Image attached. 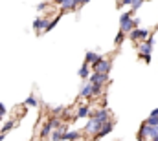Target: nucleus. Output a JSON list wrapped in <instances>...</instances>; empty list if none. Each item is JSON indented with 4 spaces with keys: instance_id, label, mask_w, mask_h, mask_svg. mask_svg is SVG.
<instances>
[{
    "instance_id": "7ed1b4c3",
    "label": "nucleus",
    "mask_w": 158,
    "mask_h": 141,
    "mask_svg": "<svg viewBox=\"0 0 158 141\" xmlns=\"http://www.w3.org/2000/svg\"><path fill=\"white\" fill-rule=\"evenodd\" d=\"M92 70H94V73H109L110 71V61L101 59L99 62L92 64Z\"/></svg>"
},
{
    "instance_id": "9b49d317",
    "label": "nucleus",
    "mask_w": 158,
    "mask_h": 141,
    "mask_svg": "<svg viewBox=\"0 0 158 141\" xmlns=\"http://www.w3.org/2000/svg\"><path fill=\"white\" fill-rule=\"evenodd\" d=\"M79 138V132L77 130H68V132H64L63 134V141H74Z\"/></svg>"
},
{
    "instance_id": "6e6552de",
    "label": "nucleus",
    "mask_w": 158,
    "mask_h": 141,
    "mask_svg": "<svg viewBox=\"0 0 158 141\" xmlns=\"http://www.w3.org/2000/svg\"><path fill=\"white\" fill-rule=\"evenodd\" d=\"M103 57L101 55H98V53H94V51H86V62L88 64H96V62H99Z\"/></svg>"
},
{
    "instance_id": "cd10ccee",
    "label": "nucleus",
    "mask_w": 158,
    "mask_h": 141,
    "mask_svg": "<svg viewBox=\"0 0 158 141\" xmlns=\"http://www.w3.org/2000/svg\"><path fill=\"white\" fill-rule=\"evenodd\" d=\"M53 112H55V114H59V112H63V106H55V108H53Z\"/></svg>"
},
{
    "instance_id": "f8f14e48",
    "label": "nucleus",
    "mask_w": 158,
    "mask_h": 141,
    "mask_svg": "<svg viewBox=\"0 0 158 141\" xmlns=\"http://www.w3.org/2000/svg\"><path fill=\"white\" fill-rule=\"evenodd\" d=\"M52 132H53V127H52L50 123H46V125H42V128H40V138L44 139V138H48Z\"/></svg>"
},
{
    "instance_id": "1a4fd4ad",
    "label": "nucleus",
    "mask_w": 158,
    "mask_h": 141,
    "mask_svg": "<svg viewBox=\"0 0 158 141\" xmlns=\"http://www.w3.org/2000/svg\"><path fill=\"white\" fill-rule=\"evenodd\" d=\"M90 117H96V119H99V121H101V123H103V125H105V123H107V121H109V112H107V110H99V112H98V114H96V115H94V114H92V115H90Z\"/></svg>"
},
{
    "instance_id": "6ab92c4d",
    "label": "nucleus",
    "mask_w": 158,
    "mask_h": 141,
    "mask_svg": "<svg viewBox=\"0 0 158 141\" xmlns=\"http://www.w3.org/2000/svg\"><path fill=\"white\" fill-rule=\"evenodd\" d=\"M48 123H50L53 128H59V127H61V121H59V117H53V119H50Z\"/></svg>"
},
{
    "instance_id": "412c9836",
    "label": "nucleus",
    "mask_w": 158,
    "mask_h": 141,
    "mask_svg": "<svg viewBox=\"0 0 158 141\" xmlns=\"http://www.w3.org/2000/svg\"><path fill=\"white\" fill-rule=\"evenodd\" d=\"M59 18H61V17H55V18H53V20H52V22L48 24V28H46V31H50V30H53V28H55V24L59 22Z\"/></svg>"
},
{
    "instance_id": "4be33fe9",
    "label": "nucleus",
    "mask_w": 158,
    "mask_h": 141,
    "mask_svg": "<svg viewBox=\"0 0 158 141\" xmlns=\"http://www.w3.org/2000/svg\"><path fill=\"white\" fill-rule=\"evenodd\" d=\"M129 37H131V40H138L140 38V30H132Z\"/></svg>"
},
{
    "instance_id": "20e7f679",
    "label": "nucleus",
    "mask_w": 158,
    "mask_h": 141,
    "mask_svg": "<svg viewBox=\"0 0 158 141\" xmlns=\"http://www.w3.org/2000/svg\"><path fill=\"white\" fill-rule=\"evenodd\" d=\"M153 46H155V37H151V38H147L142 46H140V51H142V55H151V51H153Z\"/></svg>"
},
{
    "instance_id": "c756f323",
    "label": "nucleus",
    "mask_w": 158,
    "mask_h": 141,
    "mask_svg": "<svg viewBox=\"0 0 158 141\" xmlns=\"http://www.w3.org/2000/svg\"><path fill=\"white\" fill-rule=\"evenodd\" d=\"M151 115H158V108H155V110L151 112Z\"/></svg>"
},
{
    "instance_id": "2eb2a0df",
    "label": "nucleus",
    "mask_w": 158,
    "mask_h": 141,
    "mask_svg": "<svg viewBox=\"0 0 158 141\" xmlns=\"http://www.w3.org/2000/svg\"><path fill=\"white\" fill-rule=\"evenodd\" d=\"M90 115V108L88 106H81L77 110V117H88Z\"/></svg>"
},
{
    "instance_id": "a878e982",
    "label": "nucleus",
    "mask_w": 158,
    "mask_h": 141,
    "mask_svg": "<svg viewBox=\"0 0 158 141\" xmlns=\"http://www.w3.org/2000/svg\"><path fill=\"white\" fill-rule=\"evenodd\" d=\"M37 9H39V11H42V9H46V2H40L39 6H37Z\"/></svg>"
},
{
    "instance_id": "b1692460",
    "label": "nucleus",
    "mask_w": 158,
    "mask_h": 141,
    "mask_svg": "<svg viewBox=\"0 0 158 141\" xmlns=\"http://www.w3.org/2000/svg\"><path fill=\"white\" fill-rule=\"evenodd\" d=\"M149 37V31L147 30H140V38H147Z\"/></svg>"
},
{
    "instance_id": "dca6fc26",
    "label": "nucleus",
    "mask_w": 158,
    "mask_h": 141,
    "mask_svg": "<svg viewBox=\"0 0 158 141\" xmlns=\"http://www.w3.org/2000/svg\"><path fill=\"white\" fill-rule=\"evenodd\" d=\"M13 127H15V123H13V121H7V123H6V125L2 127V134H7V132H9V130L13 128Z\"/></svg>"
},
{
    "instance_id": "423d86ee",
    "label": "nucleus",
    "mask_w": 158,
    "mask_h": 141,
    "mask_svg": "<svg viewBox=\"0 0 158 141\" xmlns=\"http://www.w3.org/2000/svg\"><path fill=\"white\" fill-rule=\"evenodd\" d=\"M112 128H114V125L107 121V123H105V125L101 127V130H99V132L96 134V139H101L103 136H107V134H110V132H112Z\"/></svg>"
},
{
    "instance_id": "7c9ffc66",
    "label": "nucleus",
    "mask_w": 158,
    "mask_h": 141,
    "mask_svg": "<svg viewBox=\"0 0 158 141\" xmlns=\"http://www.w3.org/2000/svg\"><path fill=\"white\" fill-rule=\"evenodd\" d=\"M88 2H90V0H81V4H88Z\"/></svg>"
},
{
    "instance_id": "0eeeda50",
    "label": "nucleus",
    "mask_w": 158,
    "mask_h": 141,
    "mask_svg": "<svg viewBox=\"0 0 158 141\" xmlns=\"http://www.w3.org/2000/svg\"><path fill=\"white\" fill-rule=\"evenodd\" d=\"M79 95H81V97H92V95H94V84H92V83H90V84H85L83 90L79 92Z\"/></svg>"
},
{
    "instance_id": "473e14b6",
    "label": "nucleus",
    "mask_w": 158,
    "mask_h": 141,
    "mask_svg": "<svg viewBox=\"0 0 158 141\" xmlns=\"http://www.w3.org/2000/svg\"><path fill=\"white\" fill-rule=\"evenodd\" d=\"M2 115H4V114H0V121H2Z\"/></svg>"
},
{
    "instance_id": "5701e85b",
    "label": "nucleus",
    "mask_w": 158,
    "mask_h": 141,
    "mask_svg": "<svg viewBox=\"0 0 158 141\" xmlns=\"http://www.w3.org/2000/svg\"><path fill=\"white\" fill-rule=\"evenodd\" d=\"M123 37H125V31H119L118 35H116V44H121V40H123Z\"/></svg>"
},
{
    "instance_id": "f03ea898",
    "label": "nucleus",
    "mask_w": 158,
    "mask_h": 141,
    "mask_svg": "<svg viewBox=\"0 0 158 141\" xmlns=\"http://www.w3.org/2000/svg\"><path fill=\"white\" fill-rule=\"evenodd\" d=\"M101 127H103V123H101L99 119H96V117H90V121L86 123L85 130H86L88 134H98V132L101 130Z\"/></svg>"
},
{
    "instance_id": "a211bd4d",
    "label": "nucleus",
    "mask_w": 158,
    "mask_h": 141,
    "mask_svg": "<svg viewBox=\"0 0 158 141\" xmlns=\"http://www.w3.org/2000/svg\"><path fill=\"white\" fill-rule=\"evenodd\" d=\"M155 136H158V127H151V125H149V138L153 139Z\"/></svg>"
},
{
    "instance_id": "4468645a",
    "label": "nucleus",
    "mask_w": 158,
    "mask_h": 141,
    "mask_svg": "<svg viewBox=\"0 0 158 141\" xmlns=\"http://www.w3.org/2000/svg\"><path fill=\"white\" fill-rule=\"evenodd\" d=\"M79 77H83V79L90 77V70H88V62H85V64L81 66V70H79Z\"/></svg>"
},
{
    "instance_id": "f3484780",
    "label": "nucleus",
    "mask_w": 158,
    "mask_h": 141,
    "mask_svg": "<svg viewBox=\"0 0 158 141\" xmlns=\"http://www.w3.org/2000/svg\"><path fill=\"white\" fill-rule=\"evenodd\" d=\"M147 125H151V127H158V115H149Z\"/></svg>"
},
{
    "instance_id": "bb28decb",
    "label": "nucleus",
    "mask_w": 158,
    "mask_h": 141,
    "mask_svg": "<svg viewBox=\"0 0 158 141\" xmlns=\"http://www.w3.org/2000/svg\"><path fill=\"white\" fill-rule=\"evenodd\" d=\"M142 59H143L145 62H151V55H142Z\"/></svg>"
},
{
    "instance_id": "ddd939ff",
    "label": "nucleus",
    "mask_w": 158,
    "mask_h": 141,
    "mask_svg": "<svg viewBox=\"0 0 158 141\" xmlns=\"http://www.w3.org/2000/svg\"><path fill=\"white\" fill-rule=\"evenodd\" d=\"M138 136H140V139H143L145 136H149V125H147V121L142 125V128H140V132H138Z\"/></svg>"
},
{
    "instance_id": "39448f33",
    "label": "nucleus",
    "mask_w": 158,
    "mask_h": 141,
    "mask_svg": "<svg viewBox=\"0 0 158 141\" xmlns=\"http://www.w3.org/2000/svg\"><path fill=\"white\" fill-rule=\"evenodd\" d=\"M109 81V73H92L90 75V83L92 84H103Z\"/></svg>"
},
{
    "instance_id": "393cba45",
    "label": "nucleus",
    "mask_w": 158,
    "mask_h": 141,
    "mask_svg": "<svg viewBox=\"0 0 158 141\" xmlns=\"http://www.w3.org/2000/svg\"><path fill=\"white\" fill-rule=\"evenodd\" d=\"M138 0H123V4H127V6H134Z\"/></svg>"
},
{
    "instance_id": "72a5a7b5",
    "label": "nucleus",
    "mask_w": 158,
    "mask_h": 141,
    "mask_svg": "<svg viewBox=\"0 0 158 141\" xmlns=\"http://www.w3.org/2000/svg\"><path fill=\"white\" fill-rule=\"evenodd\" d=\"M143 2H147V0H143Z\"/></svg>"
},
{
    "instance_id": "aec40b11",
    "label": "nucleus",
    "mask_w": 158,
    "mask_h": 141,
    "mask_svg": "<svg viewBox=\"0 0 158 141\" xmlns=\"http://www.w3.org/2000/svg\"><path fill=\"white\" fill-rule=\"evenodd\" d=\"M26 105L28 106H37V99H35L33 95H30V97L26 99Z\"/></svg>"
},
{
    "instance_id": "c85d7f7f",
    "label": "nucleus",
    "mask_w": 158,
    "mask_h": 141,
    "mask_svg": "<svg viewBox=\"0 0 158 141\" xmlns=\"http://www.w3.org/2000/svg\"><path fill=\"white\" fill-rule=\"evenodd\" d=\"M0 114H6V106L0 103Z\"/></svg>"
},
{
    "instance_id": "f257e3e1",
    "label": "nucleus",
    "mask_w": 158,
    "mask_h": 141,
    "mask_svg": "<svg viewBox=\"0 0 158 141\" xmlns=\"http://www.w3.org/2000/svg\"><path fill=\"white\" fill-rule=\"evenodd\" d=\"M132 13L134 11H127V13H123L121 17H119V24H121V31H125V33H131L134 28H136V20H132Z\"/></svg>"
},
{
    "instance_id": "9d476101",
    "label": "nucleus",
    "mask_w": 158,
    "mask_h": 141,
    "mask_svg": "<svg viewBox=\"0 0 158 141\" xmlns=\"http://www.w3.org/2000/svg\"><path fill=\"white\" fill-rule=\"evenodd\" d=\"M48 24H50V22L44 20V18H35V20H33V28H35V30H44V31H46Z\"/></svg>"
},
{
    "instance_id": "2f4dec72",
    "label": "nucleus",
    "mask_w": 158,
    "mask_h": 141,
    "mask_svg": "<svg viewBox=\"0 0 158 141\" xmlns=\"http://www.w3.org/2000/svg\"><path fill=\"white\" fill-rule=\"evenodd\" d=\"M151 141H158V136H155V138H153V139H151Z\"/></svg>"
}]
</instances>
